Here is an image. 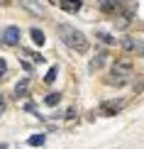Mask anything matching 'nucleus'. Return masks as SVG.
Here are the masks:
<instances>
[{"instance_id":"f257e3e1","label":"nucleus","mask_w":144,"mask_h":149,"mask_svg":"<svg viewBox=\"0 0 144 149\" xmlns=\"http://www.w3.org/2000/svg\"><path fill=\"white\" fill-rule=\"evenodd\" d=\"M59 34H61V39H64V44L71 47L73 52H78V54L88 52V37L81 32V29L71 27V24H59Z\"/></svg>"},{"instance_id":"f03ea898","label":"nucleus","mask_w":144,"mask_h":149,"mask_svg":"<svg viewBox=\"0 0 144 149\" xmlns=\"http://www.w3.org/2000/svg\"><path fill=\"white\" fill-rule=\"evenodd\" d=\"M112 78H108V83L112 86H125L127 83V78L132 76V61L129 59H120V61H115L112 64V73H110Z\"/></svg>"},{"instance_id":"7ed1b4c3","label":"nucleus","mask_w":144,"mask_h":149,"mask_svg":"<svg viewBox=\"0 0 144 149\" xmlns=\"http://www.w3.org/2000/svg\"><path fill=\"white\" fill-rule=\"evenodd\" d=\"M122 100H115V103H103V105H100V113H103V115H117V113H120V110H122Z\"/></svg>"},{"instance_id":"20e7f679","label":"nucleus","mask_w":144,"mask_h":149,"mask_svg":"<svg viewBox=\"0 0 144 149\" xmlns=\"http://www.w3.org/2000/svg\"><path fill=\"white\" fill-rule=\"evenodd\" d=\"M3 37H5V44L15 47L17 42H20V29H17V27H8V29L3 32Z\"/></svg>"},{"instance_id":"39448f33","label":"nucleus","mask_w":144,"mask_h":149,"mask_svg":"<svg viewBox=\"0 0 144 149\" xmlns=\"http://www.w3.org/2000/svg\"><path fill=\"white\" fill-rule=\"evenodd\" d=\"M27 91H29V78H22L20 83L15 86V91H12V93H15V98H22Z\"/></svg>"},{"instance_id":"423d86ee","label":"nucleus","mask_w":144,"mask_h":149,"mask_svg":"<svg viewBox=\"0 0 144 149\" xmlns=\"http://www.w3.org/2000/svg\"><path fill=\"white\" fill-rule=\"evenodd\" d=\"M20 3L24 5V8H29V10H32V12H37V15H44V10H42V5L39 3H37V0H20Z\"/></svg>"},{"instance_id":"0eeeda50","label":"nucleus","mask_w":144,"mask_h":149,"mask_svg":"<svg viewBox=\"0 0 144 149\" xmlns=\"http://www.w3.org/2000/svg\"><path fill=\"white\" fill-rule=\"evenodd\" d=\"M61 8H64L66 12H76L81 8V0H61Z\"/></svg>"},{"instance_id":"6e6552de","label":"nucleus","mask_w":144,"mask_h":149,"mask_svg":"<svg viewBox=\"0 0 144 149\" xmlns=\"http://www.w3.org/2000/svg\"><path fill=\"white\" fill-rule=\"evenodd\" d=\"M29 34H32V42H34V44H44V32H42V29H37V27H32V32H29Z\"/></svg>"},{"instance_id":"1a4fd4ad","label":"nucleus","mask_w":144,"mask_h":149,"mask_svg":"<svg viewBox=\"0 0 144 149\" xmlns=\"http://www.w3.org/2000/svg\"><path fill=\"white\" fill-rule=\"evenodd\" d=\"M27 144L29 147H42V144H44V134H34V137H29Z\"/></svg>"},{"instance_id":"9d476101","label":"nucleus","mask_w":144,"mask_h":149,"mask_svg":"<svg viewBox=\"0 0 144 149\" xmlns=\"http://www.w3.org/2000/svg\"><path fill=\"white\" fill-rule=\"evenodd\" d=\"M59 100H61V93H49V95L44 98V103H47V105H56Z\"/></svg>"},{"instance_id":"9b49d317","label":"nucleus","mask_w":144,"mask_h":149,"mask_svg":"<svg viewBox=\"0 0 144 149\" xmlns=\"http://www.w3.org/2000/svg\"><path fill=\"white\" fill-rule=\"evenodd\" d=\"M54 78H56V66H51V69L47 71V76H44V81H47V83H54Z\"/></svg>"},{"instance_id":"f8f14e48","label":"nucleus","mask_w":144,"mask_h":149,"mask_svg":"<svg viewBox=\"0 0 144 149\" xmlns=\"http://www.w3.org/2000/svg\"><path fill=\"white\" fill-rule=\"evenodd\" d=\"M5 73H8V64H5V61H3V59H0V78H3V76H5Z\"/></svg>"},{"instance_id":"ddd939ff","label":"nucleus","mask_w":144,"mask_h":149,"mask_svg":"<svg viewBox=\"0 0 144 149\" xmlns=\"http://www.w3.org/2000/svg\"><path fill=\"white\" fill-rule=\"evenodd\" d=\"M98 37H100V39H103V42H108V44H112V37H110V34H105V32H100Z\"/></svg>"},{"instance_id":"4468645a","label":"nucleus","mask_w":144,"mask_h":149,"mask_svg":"<svg viewBox=\"0 0 144 149\" xmlns=\"http://www.w3.org/2000/svg\"><path fill=\"white\" fill-rule=\"evenodd\" d=\"M3 110H5V103H3V98H0V115H3Z\"/></svg>"},{"instance_id":"2eb2a0df","label":"nucleus","mask_w":144,"mask_h":149,"mask_svg":"<svg viewBox=\"0 0 144 149\" xmlns=\"http://www.w3.org/2000/svg\"><path fill=\"white\" fill-rule=\"evenodd\" d=\"M0 5H10V0H0Z\"/></svg>"},{"instance_id":"dca6fc26","label":"nucleus","mask_w":144,"mask_h":149,"mask_svg":"<svg viewBox=\"0 0 144 149\" xmlns=\"http://www.w3.org/2000/svg\"><path fill=\"white\" fill-rule=\"evenodd\" d=\"M0 149H8V144H0Z\"/></svg>"}]
</instances>
